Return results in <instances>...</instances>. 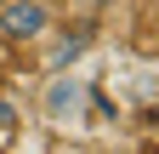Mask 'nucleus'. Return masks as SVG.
Segmentation results:
<instances>
[{
  "mask_svg": "<svg viewBox=\"0 0 159 154\" xmlns=\"http://www.w3.org/2000/svg\"><path fill=\"white\" fill-rule=\"evenodd\" d=\"M57 29L51 0H0V46H40Z\"/></svg>",
  "mask_w": 159,
  "mask_h": 154,
  "instance_id": "obj_2",
  "label": "nucleus"
},
{
  "mask_svg": "<svg viewBox=\"0 0 159 154\" xmlns=\"http://www.w3.org/2000/svg\"><path fill=\"white\" fill-rule=\"evenodd\" d=\"M91 40H97V34H91V23H68L63 34L51 29V34H46L40 46H46V63H51V69H74L80 57L91 51Z\"/></svg>",
  "mask_w": 159,
  "mask_h": 154,
  "instance_id": "obj_3",
  "label": "nucleus"
},
{
  "mask_svg": "<svg viewBox=\"0 0 159 154\" xmlns=\"http://www.w3.org/2000/svg\"><path fill=\"white\" fill-rule=\"evenodd\" d=\"M11 126H17V103H11V97H0V131H11Z\"/></svg>",
  "mask_w": 159,
  "mask_h": 154,
  "instance_id": "obj_4",
  "label": "nucleus"
},
{
  "mask_svg": "<svg viewBox=\"0 0 159 154\" xmlns=\"http://www.w3.org/2000/svg\"><path fill=\"white\" fill-rule=\"evenodd\" d=\"M85 108H91V80L80 69H51L40 86V120L57 131H74L85 126Z\"/></svg>",
  "mask_w": 159,
  "mask_h": 154,
  "instance_id": "obj_1",
  "label": "nucleus"
}]
</instances>
